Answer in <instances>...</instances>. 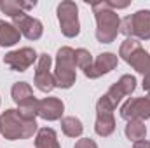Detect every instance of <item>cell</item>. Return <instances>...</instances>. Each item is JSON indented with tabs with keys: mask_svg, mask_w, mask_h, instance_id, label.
<instances>
[{
	"mask_svg": "<svg viewBox=\"0 0 150 148\" xmlns=\"http://www.w3.org/2000/svg\"><path fill=\"white\" fill-rule=\"evenodd\" d=\"M77 63L75 51L72 47H61L56 52V68H54V84L59 89H70L77 80Z\"/></svg>",
	"mask_w": 150,
	"mask_h": 148,
	"instance_id": "3957f363",
	"label": "cell"
},
{
	"mask_svg": "<svg viewBox=\"0 0 150 148\" xmlns=\"http://www.w3.org/2000/svg\"><path fill=\"white\" fill-rule=\"evenodd\" d=\"M0 25H2V19H0Z\"/></svg>",
	"mask_w": 150,
	"mask_h": 148,
	"instance_id": "83f0119b",
	"label": "cell"
},
{
	"mask_svg": "<svg viewBox=\"0 0 150 148\" xmlns=\"http://www.w3.org/2000/svg\"><path fill=\"white\" fill-rule=\"evenodd\" d=\"M108 2V5H110V9L112 11H115V9H126L131 2L129 0H126V2H115V0H107Z\"/></svg>",
	"mask_w": 150,
	"mask_h": 148,
	"instance_id": "d4e9b609",
	"label": "cell"
},
{
	"mask_svg": "<svg viewBox=\"0 0 150 148\" xmlns=\"http://www.w3.org/2000/svg\"><path fill=\"white\" fill-rule=\"evenodd\" d=\"M75 63H77V68H80L82 72H86V70H89L93 66L94 59H93V56H91L89 51H86V49H75Z\"/></svg>",
	"mask_w": 150,
	"mask_h": 148,
	"instance_id": "7402d4cb",
	"label": "cell"
},
{
	"mask_svg": "<svg viewBox=\"0 0 150 148\" xmlns=\"http://www.w3.org/2000/svg\"><path fill=\"white\" fill-rule=\"evenodd\" d=\"M136 89V78L133 75H122L112 87L108 89V92L105 94L108 98V101L112 103L113 106H117L120 103V99L124 96H131Z\"/></svg>",
	"mask_w": 150,
	"mask_h": 148,
	"instance_id": "8fae6325",
	"label": "cell"
},
{
	"mask_svg": "<svg viewBox=\"0 0 150 148\" xmlns=\"http://www.w3.org/2000/svg\"><path fill=\"white\" fill-rule=\"evenodd\" d=\"M126 138L131 140V141H140V140H145L147 136V125L142 122V120H129L126 129Z\"/></svg>",
	"mask_w": 150,
	"mask_h": 148,
	"instance_id": "ffe728a7",
	"label": "cell"
},
{
	"mask_svg": "<svg viewBox=\"0 0 150 148\" xmlns=\"http://www.w3.org/2000/svg\"><path fill=\"white\" fill-rule=\"evenodd\" d=\"M38 131L37 120H25L19 111L9 108L0 115V134L9 140H28Z\"/></svg>",
	"mask_w": 150,
	"mask_h": 148,
	"instance_id": "7a4b0ae2",
	"label": "cell"
},
{
	"mask_svg": "<svg viewBox=\"0 0 150 148\" xmlns=\"http://www.w3.org/2000/svg\"><path fill=\"white\" fill-rule=\"evenodd\" d=\"M91 9L96 18V40L100 44H112L120 32V18L110 9L107 0L91 4Z\"/></svg>",
	"mask_w": 150,
	"mask_h": 148,
	"instance_id": "6da1fadb",
	"label": "cell"
},
{
	"mask_svg": "<svg viewBox=\"0 0 150 148\" xmlns=\"http://www.w3.org/2000/svg\"><path fill=\"white\" fill-rule=\"evenodd\" d=\"M143 89L150 94V75H145L143 77Z\"/></svg>",
	"mask_w": 150,
	"mask_h": 148,
	"instance_id": "4316f807",
	"label": "cell"
},
{
	"mask_svg": "<svg viewBox=\"0 0 150 148\" xmlns=\"http://www.w3.org/2000/svg\"><path fill=\"white\" fill-rule=\"evenodd\" d=\"M58 21L61 33L67 38H74L80 33V23H79V7L72 0H63L58 5Z\"/></svg>",
	"mask_w": 150,
	"mask_h": 148,
	"instance_id": "5b68a950",
	"label": "cell"
},
{
	"mask_svg": "<svg viewBox=\"0 0 150 148\" xmlns=\"http://www.w3.org/2000/svg\"><path fill=\"white\" fill-rule=\"evenodd\" d=\"M12 25L19 30V33L23 37H26L28 40H38V38L42 37V33H44L42 23L38 21L37 18L28 16L26 12H23L18 18H14L12 19Z\"/></svg>",
	"mask_w": 150,
	"mask_h": 148,
	"instance_id": "30bf717a",
	"label": "cell"
},
{
	"mask_svg": "<svg viewBox=\"0 0 150 148\" xmlns=\"http://www.w3.org/2000/svg\"><path fill=\"white\" fill-rule=\"evenodd\" d=\"M11 96H12V99H14L16 105H21L23 101L33 98V89L26 82H16L12 85V89H11Z\"/></svg>",
	"mask_w": 150,
	"mask_h": 148,
	"instance_id": "d6986e66",
	"label": "cell"
},
{
	"mask_svg": "<svg viewBox=\"0 0 150 148\" xmlns=\"http://www.w3.org/2000/svg\"><path fill=\"white\" fill-rule=\"evenodd\" d=\"M35 148H59L58 134L51 127H42L37 131L35 138Z\"/></svg>",
	"mask_w": 150,
	"mask_h": 148,
	"instance_id": "2e32d148",
	"label": "cell"
},
{
	"mask_svg": "<svg viewBox=\"0 0 150 148\" xmlns=\"http://www.w3.org/2000/svg\"><path fill=\"white\" fill-rule=\"evenodd\" d=\"M113 106L108 101V98L103 94L98 103H96V124H94V131L98 136L101 138H108L115 131V118H113Z\"/></svg>",
	"mask_w": 150,
	"mask_h": 148,
	"instance_id": "8992f818",
	"label": "cell"
},
{
	"mask_svg": "<svg viewBox=\"0 0 150 148\" xmlns=\"http://www.w3.org/2000/svg\"><path fill=\"white\" fill-rule=\"evenodd\" d=\"M18 111L25 120H35V117L38 115V99L33 96V98L23 101L21 105H18Z\"/></svg>",
	"mask_w": 150,
	"mask_h": 148,
	"instance_id": "44dd1931",
	"label": "cell"
},
{
	"mask_svg": "<svg viewBox=\"0 0 150 148\" xmlns=\"http://www.w3.org/2000/svg\"><path fill=\"white\" fill-rule=\"evenodd\" d=\"M51 56L47 52L44 54H38V59H37V68H35V77H33V84L38 91L42 92H51L56 84H54V75L51 72Z\"/></svg>",
	"mask_w": 150,
	"mask_h": 148,
	"instance_id": "52a82bcc",
	"label": "cell"
},
{
	"mask_svg": "<svg viewBox=\"0 0 150 148\" xmlns=\"http://www.w3.org/2000/svg\"><path fill=\"white\" fill-rule=\"evenodd\" d=\"M120 33L127 38L136 37L138 40H150V11L143 9L120 19Z\"/></svg>",
	"mask_w": 150,
	"mask_h": 148,
	"instance_id": "277c9868",
	"label": "cell"
},
{
	"mask_svg": "<svg viewBox=\"0 0 150 148\" xmlns=\"http://www.w3.org/2000/svg\"><path fill=\"white\" fill-rule=\"evenodd\" d=\"M120 117L124 120H147L150 118V94L143 98H129L122 108H120Z\"/></svg>",
	"mask_w": 150,
	"mask_h": 148,
	"instance_id": "ba28073f",
	"label": "cell"
},
{
	"mask_svg": "<svg viewBox=\"0 0 150 148\" xmlns=\"http://www.w3.org/2000/svg\"><path fill=\"white\" fill-rule=\"evenodd\" d=\"M133 148H150V141H147V140H140V141H134Z\"/></svg>",
	"mask_w": 150,
	"mask_h": 148,
	"instance_id": "484cf974",
	"label": "cell"
},
{
	"mask_svg": "<svg viewBox=\"0 0 150 148\" xmlns=\"http://www.w3.org/2000/svg\"><path fill=\"white\" fill-rule=\"evenodd\" d=\"M142 47V42L138 40V38H126L122 44H120V49H119V56L126 61L136 49H140Z\"/></svg>",
	"mask_w": 150,
	"mask_h": 148,
	"instance_id": "603a6c76",
	"label": "cell"
},
{
	"mask_svg": "<svg viewBox=\"0 0 150 148\" xmlns=\"http://www.w3.org/2000/svg\"><path fill=\"white\" fill-rule=\"evenodd\" d=\"M37 59L38 54L32 47H21V49L11 51L4 56V63L14 72H26Z\"/></svg>",
	"mask_w": 150,
	"mask_h": 148,
	"instance_id": "9c48e42d",
	"label": "cell"
},
{
	"mask_svg": "<svg viewBox=\"0 0 150 148\" xmlns=\"http://www.w3.org/2000/svg\"><path fill=\"white\" fill-rule=\"evenodd\" d=\"M61 131L68 138H79L84 132V125L77 117H63L61 118Z\"/></svg>",
	"mask_w": 150,
	"mask_h": 148,
	"instance_id": "ac0fdd59",
	"label": "cell"
},
{
	"mask_svg": "<svg viewBox=\"0 0 150 148\" xmlns=\"http://www.w3.org/2000/svg\"><path fill=\"white\" fill-rule=\"evenodd\" d=\"M19 38H21V33L14 25L2 21L0 25V45L2 47H12L19 42Z\"/></svg>",
	"mask_w": 150,
	"mask_h": 148,
	"instance_id": "e0dca14e",
	"label": "cell"
},
{
	"mask_svg": "<svg viewBox=\"0 0 150 148\" xmlns=\"http://www.w3.org/2000/svg\"><path fill=\"white\" fill-rule=\"evenodd\" d=\"M35 5H37L35 0H33V2H23V0H2V2H0V11H2L4 14H7L11 19H14V18H18L19 14H23V12L33 9Z\"/></svg>",
	"mask_w": 150,
	"mask_h": 148,
	"instance_id": "5bb4252c",
	"label": "cell"
},
{
	"mask_svg": "<svg viewBox=\"0 0 150 148\" xmlns=\"http://www.w3.org/2000/svg\"><path fill=\"white\" fill-rule=\"evenodd\" d=\"M126 63L131 65L138 73H142L143 77H145V75H150V54L143 49V47L136 49V51L126 59Z\"/></svg>",
	"mask_w": 150,
	"mask_h": 148,
	"instance_id": "9a60e30c",
	"label": "cell"
},
{
	"mask_svg": "<svg viewBox=\"0 0 150 148\" xmlns=\"http://www.w3.org/2000/svg\"><path fill=\"white\" fill-rule=\"evenodd\" d=\"M63 111H65V105L59 98L51 96V98L38 99V117L44 120H49V122L59 120Z\"/></svg>",
	"mask_w": 150,
	"mask_h": 148,
	"instance_id": "4fadbf2b",
	"label": "cell"
},
{
	"mask_svg": "<svg viewBox=\"0 0 150 148\" xmlns=\"http://www.w3.org/2000/svg\"><path fill=\"white\" fill-rule=\"evenodd\" d=\"M117 65H119L117 54H113V52H101L94 59L93 66L84 72V75L87 78H100L101 75H107V73H110L112 70H115Z\"/></svg>",
	"mask_w": 150,
	"mask_h": 148,
	"instance_id": "7c38bea8",
	"label": "cell"
},
{
	"mask_svg": "<svg viewBox=\"0 0 150 148\" xmlns=\"http://www.w3.org/2000/svg\"><path fill=\"white\" fill-rule=\"evenodd\" d=\"M74 148H98V145H96V141L91 140V138H82V140H79V141L75 143Z\"/></svg>",
	"mask_w": 150,
	"mask_h": 148,
	"instance_id": "cb8c5ba5",
	"label": "cell"
}]
</instances>
